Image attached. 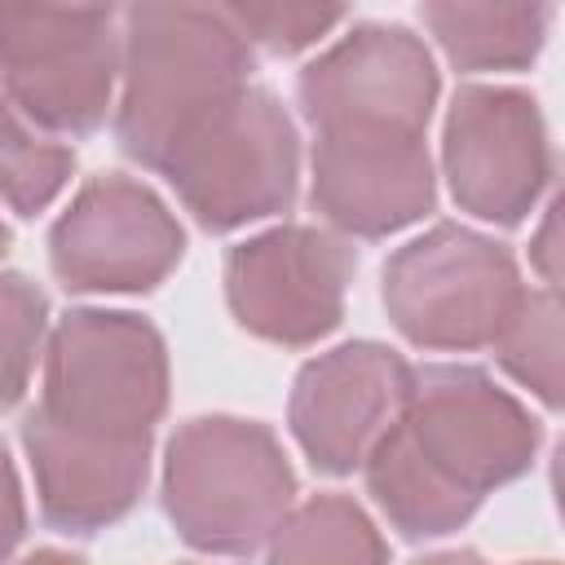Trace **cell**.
<instances>
[{
    "label": "cell",
    "mask_w": 565,
    "mask_h": 565,
    "mask_svg": "<svg viewBox=\"0 0 565 565\" xmlns=\"http://www.w3.org/2000/svg\"><path fill=\"white\" fill-rule=\"evenodd\" d=\"M40 411L93 437H150L168 411V349L124 309H71L44 349Z\"/></svg>",
    "instance_id": "5b68a950"
},
{
    "label": "cell",
    "mask_w": 565,
    "mask_h": 565,
    "mask_svg": "<svg viewBox=\"0 0 565 565\" xmlns=\"http://www.w3.org/2000/svg\"><path fill=\"white\" fill-rule=\"evenodd\" d=\"M539 419L477 366H424L397 424L366 455V490L406 539L459 530L490 490L530 472Z\"/></svg>",
    "instance_id": "6da1fadb"
},
{
    "label": "cell",
    "mask_w": 565,
    "mask_h": 565,
    "mask_svg": "<svg viewBox=\"0 0 565 565\" xmlns=\"http://www.w3.org/2000/svg\"><path fill=\"white\" fill-rule=\"evenodd\" d=\"M119 9L0 4V97L31 124L88 137L106 124L119 75Z\"/></svg>",
    "instance_id": "52a82bcc"
},
{
    "label": "cell",
    "mask_w": 565,
    "mask_h": 565,
    "mask_svg": "<svg viewBox=\"0 0 565 565\" xmlns=\"http://www.w3.org/2000/svg\"><path fill=\"white\" fill-rule=\"evenodd\" d=\"M313 212L353 238H388L433 212L437 181L424 137L313 132Z\"/></svg>",
    "instance_id": "4fadbf2b"
},
{
    "label": "cell",
    "mask_w": 565,
    "mask_h": 565,
    "mask_svg": "<svg viewBox=\"0 0 565 565\" xmlns=\"http://www.w3.org/2000/svg\"><path fill=\"white\" fill-rule=\"evenodd\" d=\"M49 322L44 291L22 274H0V411L18 406L26 393L40 340Z\"/></svg>",
    "instance_id": "d6986e66"
},
{
    "label": "cell",
    "mask_w": 565,
    "mask_h": 565,
    "mask_svg": "<svg viewBox=\"0 0 565 565\" xmlns=\"http://www.w3.org/2000/svg\"><path fill=\"white\" fill-rule=\"evenodd\" d=\"M119 18L124 97L115 141L132 163L159 172L190 128L247 88L252 44L230 22L225 4H132Z\"/></svg>",
    "instance_id": "7a4b0ae2"
},
{
    "label": "cell",
    "mask_w": 565,
    "mask_h": 565,
    "mask_svg": "<svg viewBox=\"0 0 565 565\" xmlns=\"http://www.w3.org/2000/svg\"><path fill=\"white\" fill-rule=\"evenodd\" d=\"M22 534H26L22 486H18V472H13V459H9V450L0 446V565L13 556V547L22 543Z\"/></svg>",
    "instance_id": "44dd1931"
},
{
    "label": "cell",
    "mask_w": 565,
    "mask_h": 565,
    "mask_svg": "<svg viewBox=\"0 0 565 565\" xmlns=\"http://www.w3.org/2000/svg\"><path fill=\"white\" fill-rule=\"evenodd\" d=\"M185 212L230 234L247 221L287 212L300 177V137L269 88H238L221 110L190 128L159 163Z\"/></svg>",
    "instance_id": "277c9868"
},
{
    "label": "cell",
    "mask_w": 565,
    "mask_h": 565,
    "mask_svg": "<svg viewBox=\"0 0 565 565\" xmlns=\"http://www.w3.org/2000/svg\"><path fill=\"white\" fill-rule=\"evenodd\" d=\"M358 252L349 238L313 225H274L225 256V300L243 331L305 349L344 318Z\"/></svg>",
    "instance_id": "ba28073f"
},
{
    "label": "cell",
    "mask_w": 565,
    "mask_h": 565,
    "mask_svg": "<svg viewBox=\"0 0 565 565\" xmlns=\"http://www.w3.org/2000/svg\"><path fill=\"white\" fill-rule=\"evenodd\" d=\"M40 512L62 534H97L132 512L150 477V437H93L53 424L40 406L22 419Z\"/></svg>",
    "instance_id": "5bb4252c"
},
{
    "label": "cell",
    "mask_w": 565,
    "mask_h": 565,
    "mask_svg": "<svg viewBox=\"0 0 565 565\" xmlns=\"http://www.w3.org/2000/svg\"><path fill=\"white\" fill-rule=\"evenodd\" d=\"M9 252V230H4V221H0V256Z\"/></svg>",
    "instance_id": "d4e9b609"
},
{
    "label": "cell",
    "mask_w": 565,
    "mask_h": 565,
    "mask_svg": "<svg viewBox=\"0 0 565 565\" xmlns=\"http://www.w3.org/2000/svg\"><path fill=\"white\" fill-rule=\"evenodd\" d=\"M415 366L375 340H349L300 366L287 402L291 437L327 477H349L397 424Z\"/></svg>",
    "instance_id": "7c38bea8"
},
{
    "label": "cell",
    "mask_w": 565,
    "mask_h": 565,
    "mask_svg": "<svg viewBox=\"0 0 565 565\" xmlns=\"http://www.w3.org/2000/svg\"><path fill=\"white\" fill-rule=\"evenodd\" d=\"M291 499L296 472L269 424L199 415L168 437L163 512L194 552H256L291 512Z\"/></svg>",
    "instance_id": "3957f363"
},
{
    "label": "cell",
    "mask_w": 565,
    "mask_h": 565,
    "mask_svg": "<svg viewBox=\"0 0 565 565\" xmlns=\"http://www.w3.org/2000/svg\"><path fill=\"white\" fill-rule=\"evenodd\" d=\"M552 238H556V203L547 207V221H543V234H539V243H534V256H539V269H543V282L556 291V260H552Z\"/></svg>",
    "instance_id": "7402d4cb"
},
{
    "label": "cell",
    "mask_w": 565,
    "mask_h": 565,
    "mask_svg": "<svg viewBox=\"0 0 565 565\" xmlns=\"http://www.w3.org/2000/svg\"><path fill=\"white\" fill-rule=\"evenodd\" d=\"M534 565H552V561H534Z\"/></svg>",
    "instance_id": "484cf974"
},
{
    "label": "cell",
    "mask_w": 565,
    "mask_h": 565,
    "mask_svg": "<svg viewBox=\"0 0 565 565\" xmlns=\"http://www.w3.org/2000/svg\"><path fill=\"white\" fill-rule=\"evenodd\" d=\"M415 565H486L477 552H437V556H424Z\"/></svg>",
    "instance_id": "cb8c5ba5"
},
{
    "label": "cell",
    "mask_w": 565,
    "mask_h": 565,
    "mask_svg": "<svg viewBox=\"0 0 565 565\" xmlns=\"http://www.w3.org/2000/svg\"><path fill=\"white\" fill-rule=\"evenodd\" d=\"M521 296L512 252L455 221L433 225L384 260L388 322L415 349L463 353L494 344Z\"/></svg>",
    "instance_id": "8992f818"
},
{
    "label": "cell",
    "mask_w": 565,
    "mask_h": 565,
    "mask_svg": "<svg viewBox=\"0 0 565 565\" xmlns=\"http://www.w3.org/2000/svg\"><path fill=\"white\" fill-rule=\"evenodd\" d=\"M265 565H388V543L349 494H313L278 521Z\"/></svg>",
    "instance_id": "2e32d148"
},
{
    "label": "cell",
    "mask_w": 565,
    "mask_h": 565,
    "mask_svg": "<svg viewBox=\"0 0 565 565\" xmlns=\"http://www.w3.org/2000/svg\"><path fill=\"white\" fill-rule=\"evenodd\" d=\"M75 150L35 132L4 97H0V203L18 216L44 212L71 181Z\"/></svg>",
    "instance_id": "e0dca14e"
},
{
    "label": "cell",
    "mask_w": 565,
    "mask_h": 565,
    "mask_svg": "<svg viewBox=\"0 0 565 565\" xmlns=\"http://www.w3.org/2000/svg\"><path fill=\"white\" fill-rule=\"evenodd\" d=\"M185 256L168 203L124 177L97 172L49 230V260L66 291H154Z\"/></svg>",
    "instance_id": "9c48e42d"
},
{
    "label": "cell",
    "mask_w": 565,
    "mask_h": 565,
    "mask_svg": "<svg viewBox=\"0 0 565 565\" xmlns=\"http://www.w3.org/2000/svg\"><path fill=\"white\" fill-rule=\"evenodd\" d=\"M18 565H84V561L71 556V552H57V547H40V552H31V556L18 561Z\"/></svg>",
    "instance_id": "603a6c76"
},
{
    "label": "cell",
    "mask_w": 565,
    "mask_h": 565,
    "mask_svg": "<svg viewBox=\"0 0 565 565\" xmlns=\"http://www.w3.org/2000/svg\"><path fill=\"white\" fill-rule=\"evenodd\" d=\"M441 168L463 212L494 225H521L552 181L539 102L521 88L463 84L446 110Z\"/></svg>",
    "instance_id": "8fae6325"
},
{
    "label": "cell",
    "mask_w": 565,
    "mask_h": 565,
    "mask_svg": "<svg viewBox=\"0 0 565 565\" xmlns=\"http://www.w3.org/2000/svg\"><path fill=\"white\" fill-rule=\"evenodd\" d=\"M437 88L441 79L424 40L384 22L353 26L296 79V97L313 132L424 137Z\"/></svg>",
    "instance_id": "30bf717a"
},
{
    "label": "cell",
    "mask_w": 565,
    "mask_h": 565,
    "mask_svg": "<svg viewBox=\"0 0 565 565\" xmlns=\"http://www.w3.org/2000/svg\"><path fill=\"white\" fill-rule=\"evenodd\" d=\"M225 13L247 44H260L278 57L318 44L335 22H344V9H318V4H225Z\"/></svg>",
    "instance_id": "ffe728a7"
},
{
    "label": "cell",
    "mask_w": 565,
    "mask_h": 565,
    "mask_svg": "<svg viewBox=\"0 0 565 565\" xmlns=\"http://www.w3.org/2000/svg\"><path fill=\"white\" fill-rule=\"evenodd\" d=\"M494 358L547 411L561 406V300L552 287L521 296V305L494 335Z\"/></svg>",
    "instance_id": "ac0fdd59"
},
{
    "label": "cell",
    "mask_w": 565,
    "mask_h": 565,
    "mask_svg": "<svg viewBox=\"0 0 565 565\" xmlns=\"http://www.w3.org/2000/svg\"><path fill=\"white\" fill-rule=\"evenodd\" d=\"M455 71H525L547 35V4H459L433 0L419 9Z\"/></svg>",
    "instance_id": "9a60e30c"
}]
</instances>
